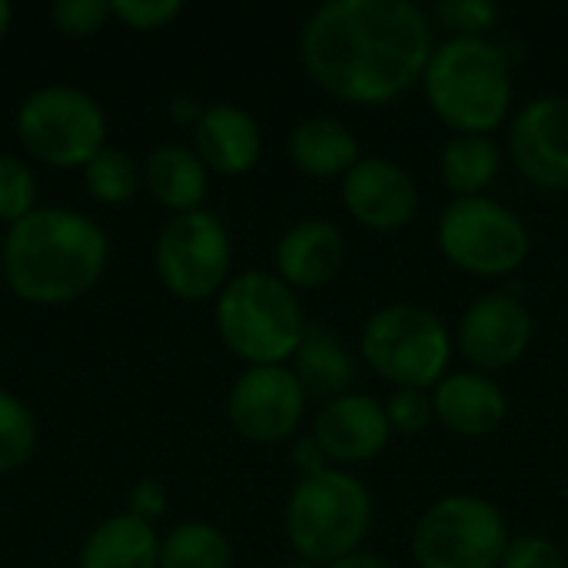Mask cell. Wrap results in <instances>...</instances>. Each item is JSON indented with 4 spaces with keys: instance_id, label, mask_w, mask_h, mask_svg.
I'll use <instances>...</instances> for the list:
<instances>
[{
    "instance_id": "7",
    "label": "cell",
    "mask_w": 568,
    "mask_h": 568,
    "mask_svg": "<svg viewBox=\"0 0 568 568\" xmlns=\"http://www.w3.org/2000/svg\"><path fill=\"white\" fill-rule=\"evenodd\" d=\"M506 549V519L479 496H446L433 503L413 532V556L419 568H496Z\"/></svg>"
},
{
    "instance_id": "20",
    "label": "cell",
    "mask_w": 568,
    "mask_h": 568,
    "mask_svg": "<svg viewBox=\"0 0 568 568\" xmlns=\"http://www.w3.org/2000/svg\"><path fill=\"white\" fill-rule=\"evenodd\" d=\"M293 376L300 379L303 393L336 399V396L349 393V386L356 379V366L336 333H329L323 326H306V333L293 353Z\"/></svg>"
},
{
    "instance_id": "17",
    "label": "cell",
    "mask_w": 568,
    "mask_h": 568,
    "mask_svg": "<svg viewBox=\"0 0 568 568\" xmlns=\"http://www.w3.org/2000/svg\"><path fill=\"white\" fill-rule=\"evenodd\" d=\"M346 243L339 226L326 220H306L283 233L276 246V270L290 290H320L343 270Z\"/></svg>"
},
{
    "instance_id": "34",
    "label": "cell",
    "mask_w": 568,
    "mask_h": 568,
    "mask_svg": "<svg viewBox=\"0 0 568 568\" xmlns=\"http://www.w3.org/2000/svg\"><path fill=\"white\" fill-rule=\"evenodd\" d=\"M130 503H133V516L146 523L150 516H160V513H163L166 493H163V486H156L153 479H146V483H140V486L133 489Z\"/></svg>"
},
{
    "instance_id": "16",
    "label": "cell",
    "mask_w": 568,
    "mask_h": 568,
    "mask_svg": "<svg viewBox=\"0 0 568 568\" xmlns=\"http://www.w3.org/2000/svg\"><path fill=\"white\" fill-rule=\"evenodd\" d=\"M433 409L453 436L479 439L503 426L509 406L496 379L483 373H449L436 383Z\"/></svg>"
},
{
    "instance_id": "26",
    "label": "cell",
    "mask_w": 568,
    "mask_h": 568,
    "mask_svg": "<svg viewBox=\"0 0 568 568\" xmlns=\"http://www.w3.org/2000/svg\"><path fill=\"white\" fill-rule=\"evenodd\" d=\"M30 449H33L30 413L10 393H0V476L23 466L30 459Z\"/></svg>"
},
{
    "instance_id": "4",
    "label": "cell",
    "mask_w": 568,
    "mask_h": 568,
    "mask_svg": "<svg viewBox=\"0 0 568 568\" xmlns=\"http://www.w3.org/2000/svg\"><path fill=\"white\" fill-rule=\"evenodd\" d=\"M216 326L233 356L250 366H280L293 359L306 333V316L296 293L280 276L243 273L223 286Z\"/></svg>"
},
{
    "instance_id": "5",
    "label": "cell",
    "mask_w": 568,
    "mask_h": 568,
    "mask_svg": "<svg viewBox=\"0 0 568 568\" xmlns=\"http://www.w3.org/2000/svg\"><path fill=\"white\" fill-rule=\"evenodd\" d=\"M373 526V496L349 473H323L300 479L286 503V536L293 549L310 562L333 566L336 559L359 552Z\"/></svg>"
},
{
    "instance_id": "27",
    "label": "cell",
    "mask_w": 568,
    "mask_h": 568,
    "mask_svg": "<svg viewBox=\"0 0 568 568\" xmlns=\"http://www.w3.org/2000/svg\"><path fill=\"white\" fill-rule=\"evenodd\" d=\"M499 13L503 10L493 0H443L429 17L453 37H483L499 23Z\"/></svg>"
},
{
    "instance_id": "6",
    "label": "cell",
    "mask_w": 568,
    "mask_h": 568,
    "mask_svg": "<svg viewBox=\"0 0 568 568\" xmlns=\"http://www.w3.org/2000/svg\"><path fill=\"white\" fill-rule=\"evenodd\" d=\"M359 353L366 366L396 389H429L446 376L453 343L436 313L393 303L366 320Z\"/></svg>"
},
{
    "instance_id": "15",
    "label": "cell",
    "mask_w": 568,
    "mask_h": 568,
    "mask_svg": "<svg viewBox=\"0 0 568 568\" xmlns=\"http://www.w3.org/2000/svg\"><path fill=\"white\" fill-rule=\"evenodd\" d=\"M393 436L386 406L363 393L336 396L323 406L313 426V439L323 446L329 463H369Z\"/></svg>"
},
{
    "instance_id": "11",
    "label": "cell",
    "mask_w": 568,
    "mask_h": 568,
    "mask_svg": "<svg viewBox=\"0 0 568 568\" xmlns=\"http://www.w3.org/2000/svg\"><path fill=\"white\" fill-rule=\"evenodd\" d=\"M306 409V393L293 369L250 366L230 393V423L250 443H280L296 433Z\"/></svg>"
},
{
    "instance_id": "9",
    "label": "cell",
    "mask_w": 568,
    "mask_h": 568,
    "mask_svg": "<svg viewBox=\"0 0 568 568\" xmlns=\"http://www.w3.org/2000/svg\"><path fill=\"white\" fill-rule=\"evenodd\" d=\"M23 146L50 166L90 163L103 150V113L100 106L70 87L37 90L17 116Z\"/></svg>"
},
{
    "instance_id": "36",
    "label": "cell",
    "mask_w": 568,
    "mask_h": 568,
    "mask_svg": "<svg viewBox=\"0 0 568 568\" xmlns=\"http://www.w3.org/2000/svg\"><path fill=\"white\" fill-rule=\"evenodd\" d=\"M173 106H176V110H173L176 120H196V123H200V116H203V110H196L193 100H176Z\"/></svg>"
},
{
    "instance_id": "21",
    "label": "cell",
    "mask_w": 568,
    "mask_h": 568,
    "mask_svg": "<svg viewBox=\"0 0 568 568\" xmlns=\"http://www.w3.org/2000/svg\"><path fill=\"white\" fill-rule=\"evenodd\" d=\"M80 568H160L156 536L133 513L116 516L93 529L83 546Z\"/></svg>"
},
{
    "instance_id": "8",
    "label": "cell",
    "mask_w": 568,
    "mask_h": 568,
    "mask_svg": "<svg viewBox=\"0 0 568 568\" xmlns=\"http://www.w3.org/2000/svg\"><path fill=\"white\" fill-rule=\"evenodd\" d=\"M436 236L443 256L473 276H506L519 270L532 243L526 223L493 196L453 200L439 216Z\"/></svg>"
},
{
    "instance_id": "1",
    "label": "cell",
    "mask_w": 568,
    "mask_h": 568,
    "mask_svg": "<svg viewBox=\"0 0 568 568\" xmlns=\"http://www.w3.org/2000/svg\"><path fill=\"white\" fill-rule=\"evenodd\" d=\"M433 50V17L409 0H329L300 33V57L316 87L366 106L423 83Z\"/></svg>"
},
{
    "instance_id": "19",
    "label": "cell",
    "mask_w": 568,
    "mask_h": 568,
    "mask_svg": "<svg viewBox=\"0 0 568 568\" xmlns=\"http://www.w3.org/2000/svg\"><path fill=\"white\" fill-rule=\"evenodd\" d=\"M290 160L296 163V170L320 180L336 173L346 176L359 163V143L343 120L310 116L290 136Z\"/></svg>"
},
{
    "instance_id": "30",
    "label": "cell",
    "mask_w": 568,
    "mask_h": 568,
    "mask_svg": "<svg viewBox=\"0 0 568 568\" xmlns=\"http://www.w3.org/2000/svg\"><path fill=\"white\" fill-rule=\"evenodd\" d=\"M53 23L70 33V37H90L103 27V20L110 17V3L103 0H60L50 7Z\"/></svg>"
},
{
    "instance_id": "3",
    "label": "cell",
    "mask_w": 568,
    "mask_h": 568,
    "mask_svg": "<svg viewBox=\"0 0 568 568\" xmlns=\"http://www.w3.org/2000/svg\"><path fill=\"white\" fill-rule=\"evenodd\" d=\"M423 90L446 126L489 136L513 106L509 60L486 37H449L433 50Z\"/></svg>"
},
{
    "instance_id": "14",
    "label": "cell",
    "mask_w": 568,
    "mask_h": 568,
    "mask_svg": "<svg viewBox=\"0 0 568 568\" xmlns=\"http://www.w3.org/2000/svg\"><path fill=\"white\" fill-rule=\"evenodd\" d=\"M343 203L356 223L393 233L416 216L419 190L396 160L359 156V163L343 176Z\"/></svg>"
},
{
    "instance_id": "31",
    "label": "cell",
    "mask_w": 568,
    "mask_h": 568,
    "mask_svg": "<svg viewBox=\"0 0 568 568\" xmlns=\"http://www.w3.org/2000/svg\"><path fill=\"white\" fill-rule=\"evenodd\" d=\"M499 568H568L566 556L556 542L542 536H519L509 542Z\"/></svg>"
},
{
    "instance_id": "37",
    "label": "cell",
    "mask_w": 568,
    "mask_h": 568,
    "mask_svg": "<svg viewBox=\"0 0 568 568\" xmlns=\"http://www.w3.org/2000/svg\"><path fill=\"white\" fill-rule=\"evenodd\" d=\"M7 27H10V7L0 0V37L7 33Z\"/></svg>"
},
{
    "instance_id": "2",
    "label": "cell",
    "mask_w": 568,
    "mask_h": 568,
    "mask_svg": "<svg viewBox=\"0 0 568 568\" xmlns=\"http://www.w3.org/2000/svg\"><path fill=\"white\" fill-rule=\"evenodd\" d=\"M103 233L70 210H33L10 226L3 273L10 290L30 303H67L83 296L103 273Z\"/></svg>"
},
{
    "instance_id": "28",
    "label": "cell",
    "mask_w": 568,
    "mask_h": 568,
    "mask_svg": "<svg viewBox=\"0 0 568 568\" xmlns=\"http://www.w3.org/2000/svg\"><path fill=\"white\" fill-rule=\"evenodd\" d=\"M33 176L30 170L17 160L0 153V220L3 223H20L33 210Z\"/></svg>"
},
{
    "instance_id": "24",
    "label": "cell",
    "mask_w": 568,
    "mask_h": 568,
    "mask_svg": "<svg viewBox=\"0 0 568 568\" xmlns=\"http://www.w3.org/2000/svg\"><path fill=\"white\" fill-rule=\"evenodd\" d=\"M233 549L226 536L206 523L176 526L160 546V568H230Z\"/></svg>"
},
{
    "instance_id": "18",
    "label": "cell",
    "mask_w": 568,
    "mask_h": 568,
    "mask_svg": "<svg viewBox=\"0 0 568 568\" xmlns=\"http://www.w3.org/2000/svg\"><path fill=\"white\" fill-rule=\"evenodd\" d=\"M196 150L203 166L216 173H246L256 166L263 150V133L250 113L230 103L206 106L196 123Z\"/></svg>"
},
{
    "instance_id": "23",
    "label": "cell",
    "mask_w": 568,
    "mask_h": 568,
    "mask_svg": "<svg viewBox=\"0 0 568 568\" xmlns=\"http://www.w3.org/2000/svg\"><path fill=\"white\" fill-rule=\"evenodd\" d=\"M499 146L486 133H456L439 156V173L446 190L463 196H483V190L499 173Z\"/></svg>"
},
{
    "instance_id": "35",
    "label": "cell",
    "mask_w": 568,
    "mask_h": 568,
    "mask_svg": "<svg viewBox=\"0 0 568 568\" xmlns=\"http://www.w3.org/2000/svg\"><path fill=\"white\" fill-rule=\"evenodd\" d=\"M326 568H389V562H383V559L373 556V552H349V556L336 559L333 566Z\"/></svg>"
},
{
    "instance_id": "12",
    "label": "cell",
    "mask_w": 568,
    "mask_h": 568,
    "mask_svg": "<svg viewBox=\"0 0 568 568\" xmlns=\"http://www.w3.org/2000/svg\"><path fill=\"white\" fill-rule=\"evenodd\" d=\"M509 150L529 183L546 190H568L566 93H549L526 103L513 120Z\"/></svg>"
},
{
    "instance_id": "10",
    "label": "cell",
    "mask_w": 568,
    "mask_h": 568,
    "mask_svg": "<svg viewBox=\"0 0 568 568\" xmlns=\"http://www.w3.org/2000/svg\"><path fill=\"white\" fill-rule=\"evenodd\" d=\"M230 236L210 213H180L166 223L156 243V273L180 300L213 296L230 273Z\"/></svg>"
},
{
    "instance_id": "25",
    "label": "cell",
    "mask_w": 568,
    "mask_h": 568,
    "mask_svg": "<svg viewBox=\"0 0 568 568\" xmlns=\"http://www.w3.org/2000/svg\"><path fill=\"white\" fill-rule=\"evenodd\" d=\"M87 186L103 203H126L136 193V166L123 150L103 146L87 163Z\"/></svg>"
},
{
    "instance_id": "13",
    "label": "cell",
    "mask_w": 568,
    "mask_h": 568,
    "mask_svg": "<svg viewBox=\"0 0 568 568\" xmlns=\"http://www.w3.org/2000/svg\"><path fill=\"white\" fill-rule=\"evenodd\" d=\"M532 343V316L529 310L506 293H493L476 300L459 323L456 346L469 366L493 373L519 363Z\"/></svg>"
},
{
    "instance_id": "33",
    "label": "cell",
    "mask_w": 568,
    "mask_h": 568,
    "mask_svg": "<svg viewBox=\"0 0 568 568\" xmlns=\"http://www.w3.org/2000/svg\"><path fill=\"white\" fill-rule=\"evenodd\" d=\"M293 463H296V469L303 473V479L329 473V456L323 453V446H320L313 436H306V439H300V443H296V449H293Z\"/></svg>"
},
{
    "instance_id": "29",
    "label": "cell",
    "mask_w": 568,
    "mask_h": 568,
    "mask_svg": "<svg viewBox=\"0 0 568 568\" xmlns=\"http://www.w3.org/2000/svg\"><path fill=\"white\" fill-rule=\"evenodd\" d=\"M386 419H389L393 433L419 436L436 419L433 396L426 389H396L386 403Z\"/></svg>"
},
{
    "instance_id": "22",
    "label": "cell",
    "mask_w": 568,
    "mask_h": 568,
    "mask_svg": "<svg viewBox=\"0 0 568 568\" xmlns=\"http://www.w3.org/2000/svg\"><path fill=\"white\" fill-rule=\"evenodd\" d=\"M150 193L180 213H193L206 196V166L183 146H156L146 160Z\"/></svg>"
},
{
    "instance_id": "32",
    "label": "cell",
    "mask_w": 568,
    "mask_h": 568,
    "mask_svg": "<svg viewBox=\"0 0 568 568\" xmlns=\"http://www.w3.org/2000/svg\"><path fill=\"white\" fill-rule=\"evenodd\" d=\"M110 13H116L123 23L150 30V27H163L166 20H173L180 13L176 0H116L110 3Z\"/></svg>"
}]
</instances>
